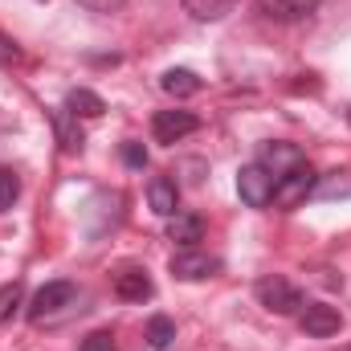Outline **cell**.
Here are the masks:
<instances>
[{"label":"cell","instance_id":"7c38bea8","mask_svg":"<svg viewBox=\"0 0 351 351\" xmlns=\"http://www.w3.org/2000/svg\"><path fill=\"white\" fill-rule=\"evenodd\" d=\"M168 237H172L180 250H192L204 237V221L196 213H176V217H168Z\"/></svg>","mask_w":351,"mask_h":351},{"label":"cell","instance_id":"3957f363","mask_svg":"<svg viewBox=\"0 0 351 351\" xmlns=\"http://www.w3.org/2000/svg\"><path fill=\"white\" fill-rule=\"evenodd\" d=\"M274 184H278V180L265 172L258 160L245 164V168L237 172V192H241V200H245L250 208H265V204H274Z\"/></svg>","mask_w":351,"mask_h":351},{"label":"cell","instance_id":"5b68a950","mask_svg":"<svg viewBox=\"0 0 351 351\" xmlns=\"http://www.w3.org/2000/svg\"><path fill=\"white\" fill-rule=\"evenodd\" d=\"M172 274L180 282H204V278H213V274H221V258H213V254H204V250H180L172 254Z\"/></svg>","mask_w":351,"mask_h":351},{"label":"cell","instance_id":"8992f818","mask_svg":"<svg viewBox=\"0 0 351 351\" xmlns=\"http://www.w3.org/2000/svg\"><path fill=\"white\" fill-rule=\"evenodd\" d=\"M196 127H200V119H196L192 110H160V114L152 119L156 143H180V139H188Z\"/></svg>","mask_w":351,"mask_h":351},{"label":"cell","instance_id":"5bb4252c","mask_svg":"<svg viewBox=\"0 0 351 351\" xmlns=\"http://www.w3.org/2000/svg\"><path fill=\"white\" fill-rule=\"evenodd\" d=\"M66 110H70L74 119H98V114L106 110V102H102L94 90L78 86V90H70V94H66Z\"/></svg>","mask_w":351,"mask_h":351},{"label":"cell","instance_id":"9a60e30c","mask_svg":"<svg viewBox=\"0 0 351 351\" xmlns=\"http://www.w3.org/2000/svg\"><path fill=\"white\" fill-rule=\"evenodd\" d=\"M160 86H164V94H172V98H192V94H200V78L192 70H168L160 78Z\"/></svg>","mask_w":351,"mask_h":351},{"label":"cell","instance_id":"2e32d148","mask_svg":"<svg viewBox=\"0 0 351 351\" xmlns=\"http://www.w3.org/2000/svg\"><path fill=\"white\" fill-rule=\"evenodd\" d=\"M319 200H335V196H351V172H331L323 180H315V192Z\"/></svg>","mask_w":351,"mask_h":351},{"label":"cell","instance_id":"30bf717a","mask_svg":"<svg viewBox=\"0 0 351 351\" xmlns=\"http://www.w3.org/2000/svg\"><path fill=\"white\" fill-rule=\"evenodd\" d=\"M147 204H152V213H160V217H176V213H180V188H176V180L156 176V180L147 184Z\"/></svg>","mask_w":351,"mask_h":351},{"label":"cell","instance_id":"cb8c5ba5","mask_svg":"<svg viewBox=\"0 0 351 351\" xmlns=\"http://www.w3.org/2000/svg\"><path fill=\"white\" fill-rule=\"evenodd\" d=\"M0 62H21V49L8 37H0Z\"/></svg>","mask_w":351,"mask_h":351},{"label":"cell","instance_id":"7402d4cb","mask_svg":"<svg viewBox=\"0 0 351 351\" xmlns=\"http://www.w3.org/2000/svg\"><path fill=\"white\" fill-rule=\"evenodd\" d=\"M123 160H127V168H143V164H147V152H143V143L127 139V143H123Z\"/></svg>","mask_w":351,"mask_h":351},{"label":"cell","instance_id":"ffe728a7","mask_svg":"<svg viewBox=\"0 0 351 351\" xmlns=\"http://www.w3.org/2000/svg\"><path fill=\"white\" fill-rule=\"evenodd\" d=\"M21 282H8V286H0V323H8L12 315H16V306H21Z\"/></svg>","mask_w":351,"mask_h":351},{"label":"cell","instance_id":"277c9868","mask_svg":"<svg viewBox=\"0 0 351 351\" xmlns=\"http://www.w3.org/2000/svg\"><path fill=\"white\" fill-rule=\"evenodd\" d=\"M315 168L311 164H298L294 172H286L282 180H278V188H274V204L278 208H298L311 192H315Z\"/></svg>","mask_w":351,"mask_h":351},{"label":"cell","instance_id":"9c48e42d","mask_svg":"<svg viewBox=\"0 0 351 351\" xmlns=\"http://www.w3.org/2000/svg\"><path fill=\"white\" fill-rule=\"evenodd\" d=\"M258 8H262L269 21L294 25V21H306V16L319 8V0H258Z\"/></svg>","mask_w":351,"mask_h":351},{"label":"cell","instance_id":"8fae6325","mask_svg":"<svg viewBox=\"0 0 351 351\" xmlns=\"http://www.w3.org/2000/svg\"><path fill=\"white\" fill-rule=\"evenodd\" d=\"M152 278H147V269H123L119 278H114V294L123 298V302H147L152 298Z\"/></svg>","mask_w":351,"mask_h":351},{"label":"cell","instance_id":"603a6c76","mask_svg":"<svg viewBox=\"0 0 351 351\" xmlns=\"http://www.w3.org/2000/svg\"><path fill=\"white\" fill-rule=\"evenodd\" d=\"M82 8H90V12H119L127 0H78Z\"/></svg>","mask_w":351,"mask_h":351},{"label":"cell","instance_id":"7a4b0ae2","mask_svg":"<svg viewBox=\"0 0 351 351\" xmlns=\"http://www.w3.org/2000/svg\"><path fill=\"white\" fill-rule=\"evenodd\" d=\"M254 290H258V302H262L265 311H274V315H294V311H302V290H298L294 282L278 278V274H265Z\"/></svg>","mask_w":351,"mask_h":351},{"label":"cell","instance_id":"d6986e66","mask_svg":"<svg viewBox=\"0 0 351 351\" xmlns=\"http://www.w3.org/2000/svg\"><path fill=\"white\" fill-rule=\"evenodd\" d=\"M16 196H21V176L12 168H0V213H8L16 204Z\"/></svg>","mask_w":351,"mask_h":351},{"label":"cell","instance_id":"52a82bcc","mask_svg":"<svg viewBox=\"0 0 351 351\" xmlns=\"http://www.w3.org/2000/svg\"><path fill=\"white\" fill-rule=\"evenodd\" d=\"M298 327H302L311 339H327V335H339L343 315H339L335 306H327V302H306V311H302Z\"/></svg>","mask_w":351,"mask_h":351},{"label":"cell","instance_id":"44dd1931","mask_svg":"<svg viewBox=\"0 0 351 351\" xmlns=\"http://www.w3.org/2000/svg\"><path fill=\"white\" fill-rule=\"evenodd\" d=\"M78 351H114V331H90Z\"/></svg>","mask_w":351,"mask_h":351},{"label":"cell","instance_id":"d4e9b609","mask_svg":"<svg viewBox=\"0 0 351 351\" xmlns=\"http://www.w3.org/2000/svg\"><path fill=\"white\" fill-rule=\"evenodd\" d=\"M348 119H351V110H348Z\"/></svg>","mask_w":351,"mask_h":351},{"label":"cell","instance_id":"ba28073f","mask_svg":"<svg viewBox=\"0 0 351 351\" xmlns=\"http://www.w3.org/2000/svg\"><path fill=\"white\" fill-rule=\"evenodd\" d=\"M258 164H262L265 172L274 176V180H282L286 172H294L298 164H306V156L294 147V143H262V152H258ZM278 188V184H274Z\"/></svg>","mask_w":351,"mask_h":351},{"label":"cell","instance_id":"ac0fdd59","mask_svg":"<svg viewBox=\"0 0 351 351\" xmlns=\"http://www.w3.org/2000/svg\"><path fill=\"white\" fill-rule=\"evenodd\" d=\"M53 127H58V139H62V147L66 152H82V127H74V114L70 110H62L58 119H53Z\"/></svg>","mask_w":351,"mask_h":351},{"label":"cell","instance_id":"484cf974","mask_svg":"<svg viewBox=\"0 0 351 351\" xmlns=\"http://www.w3.org/2000/svg\"><path fill=\"white\" fill-rule=\"evenodd\" d=\"M348 351H351V348H348Z\"/></svg>","mask_w":351,"mask_h":351},{"label":"cell","instance_id":"4fadbf2b","mask_svg":"<svg viewBox=\"0 0 351 351\" xmlns=\"http://www.w3.org/2000/svg\"><path fill=\"white\" fill-rule=\"evenodd\" d=\"M180 4L192 21H225L237 8V0H180Z\"/></svg>","mask_w":351,"mask_h":351},{"label":"cell","instance_id":"e0dca14e","mask_svg":"<svg viewBox=\"0 0 351 351\" xmlns=\"http://www.w3.org/2000/svg\"><path fill=\"white\" fill-rule=\"evenodd\" d=\"M176 339V323L168 315H152V323H147V343L156 351H168Z\"/></svg>","mask_w":351,"mask_h":351},{"label":"cell","instance_id":"6da1fadb","mask_svg":"<svg viewBox=\"0 0 351 351\" xmlns=\"http://www.w3.org/2000/svg\"><path fill=\"white\" fill-rule=\"evenodd\" d=\"M78 306V286L74 282H45L37 294H33V306H29V319L33 323H49V319H62Z\"/></svg>","mask_w":351,"mask_h":351}]
</instances>
